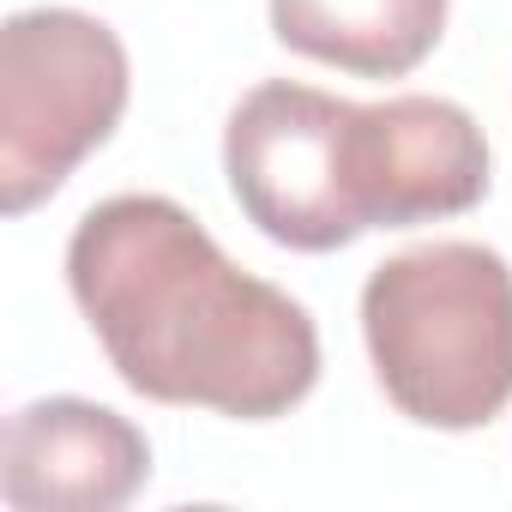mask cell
<instances>
[{"instance_id":"6da1fadb","label":"cell","mask_w":512,"mask_h":512,"mask_svg":"<svg viewBox=\"0 0 512 512\" xmlns=\"http://www.w3.org/2000/svg\"><path fill=\"white\" fill-rule=\"evenodd\" d=\"M67 284L109 368L151 404L272 422L320 380L308 308L241 272L163 193L91 205L67 241Z\"/></svg>"},{"instance_id":"7a4b0ae2","label":"cell","mask_w":512,"mask_h":512,"mask_svg":"<svg viewBox=\"0 0 512 512\" xmlns=\"http://www.w3.org/2000/svg\"><path fill=\"white\" fill-rule=\"evenodd\" d=\"M362 338L398 416L482 428L512 404V266L476 241H428L374 266Z\"/></svg>"},{"instance_id":"3957f363","label":"cell","mask_w":512,"mask_h":512,"mask_svg":"<svg viewBox=\"0 0 512 512\" xmlns=\"http://www.w3.org/2000/svg\"><path fill=\"white\" fill-rule=\"evenodd\" d=\"M223 169L247 223L296 253L350 247L386 229V121L380 103L266 79L223 127Z\"/></svg>"},{"instance_id":"277c9868","label":"cell","mask_w":512,"mask_h":512,"mask_svg":"<svg viewBox=\"0 0 512 512\" xmlns=\"http://www.w3.org/2000/svg\"><path fill=\"white\" fill-rule=\"evenodd\" d=\"M121 37L73 7H31L0 31V205H43L127 115Z\"/></svg>"},{"instance_id":"5b68a950","label":"cell","mask_w":512,"mask_h":512,"mask_svg":"<svg viewBox=\"0 0 512 512\" xmlns=\"http://www.w3.org/2000/svg\"><path fill=\"white\" fill-rule=\"evenodd\" d=\"M151 482V440L109 404L37 398L0 434V500L13 512H115Z\"/></svg>"},{"instance_id":"8992f818","label":"cell","mask_w":512,"mask_h":512,"mask_svg":"<svg viewBox=\"0 0 512 512\" xmlns=\"http://www.w3.org/2000/svg\"><path fill=\"white\" fill-rule=\"evenodd\" d=\"M272 31L284 49L320 67L356 79H404L434 55L446 0H272Z\"/></svg>"}]
</instances>
